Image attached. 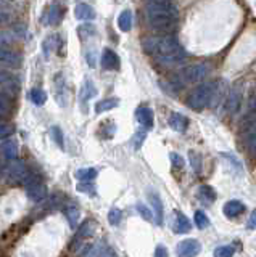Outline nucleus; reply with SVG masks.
Returning <instances> with one entry per match:
<instances>
[{
	"mask_svg": "<svg viewBox=\"0 0 256 257\" xmlns=\"http://www.w3.org/2000/svg\"><path fill=\"white\" fill-rule=\"evenodd\" d=\"M142 47L147 53L153 55L158 63L164 66H173L179 64L186 60V50L178 42V39L171 34H161V36H150L142 40Z\"/></svg>",
	"mask_w": 256,
	"mask_h": 257,
	"instance_id": "1",
	"label": "nucleus"
},
{
	"mask_svg": "<svg viewBox=\"0 0 256 257\" xmlns=\"http://www.w3.org/2000/svg\"><path fill=\"white\" fill-rule=\"evenodd\" d=\"M145 16L151 29L169 34L178 26V5L174 0H145Z\"/></svg>",
	"mask_w": 256,
	"mask_h": 257,
	"instance_id": "2",
	"label": "nucleus"
},
{
	"mask_svg": "<svg viewBox=\"0 0 256 257\" xmlns=\"http://www.w3.org/2000/svg\"><path fill=\"white\" fill-rule=\"evenodd\" d=\"M214 90H216V82H203L197 85L187 96V106L195 111L205 109L213 103Z\"/></svg>",
	"mask_w": 256,
	"mask_h": 257,
	"instance_id": "3",
	"label": "nucleus"
},
{
	"mask_svg": "<svg viewBox=\"0 0 256 257\" xmlns=\"http://www.w3.org/2000/svg\"><path fill=\"white\" fill-rule=\"evenodd\" d=\"M206 74H208V64L194 63V64H189V66H186V68H182L178 72V76H174L173 82H174V85H178L181 88V85L200 82V80H202Z\"/></svg>",
	"mask_w": 256,
	"mask_h": 257,
	"instance_id": "4",
	"label": "nucleus"
},
{
	"mask_svg": "<svg viewBox=\"0 0 256 257\" xmlns=\"http://www.w3.org/2000/svg\"><path fill=\"white\" fill-rule=\"evenodd\" d=\"M7 179L12 182H28L29 180V172L26 164L20 159H12V163L7 166Z\"/></svg>",
	"mask_w": 256,
	"mask_h": 257,
	"instance_id": "5",
	"label": "nucleus"
},
{
	"mask_svg": "<svg viewBox=\"0 0 256 257\" xmlns=\"http://www.w3.org/2000/svg\"><path fill=\"white\" fill-rule=\"evenodd\" d=\"M200 252H202V244L195 238L182 239L176 246V255L178 257H197Z\"/></svg>",
	"mask_w": 256,
	"mask_h": 257,
	"instance_id": "6",
	"label": "nucleus"
},
{
	"mask_svg": "<svg viewBox=\"0 0 256 257\" xmlns=\"http://www.w3.org/2000/svg\"><path fill=\"white\" fill-rule=\"evenodd\" d=\"M26 195L31 201H34V203H41V201H44L47 198L45 183H42L41 180L26 182Z\"/></svg>",
	"mask_w": 256,
	"mask_h": 257,
	"instance_id": "7",
	"label": "nucleus"
},
{
	"mask_svg": "<svg viewBox=\"0 0 256 257\" xmlns=\"http://www.w3.org/2000/svg\"><path fill=\"white\" fill-rule=\"evenodd\" d=\"M53 93H55V98H57V103L60 106H66L68 87H66V80L63 77L61 72H58V74L53 77Z\"/></svg>",
	"mask_w": 256,
	"mask_h": 257,
	"instance_id": "8",
	"label": "nucleus"
},
{
	"mask_svg": "<svg viewBox=\"0 0 256 257\" xmlns=\"http://www.w3.org/2000/svg\"><path fill=\"white\" fill-rule=\"evenodd\" d=\"M240 104H242V85L235 84L226 98V111H229V114H235L240 109Z\"/></svg>",
	"mask_w": 256,
	"mask_h": 257,
	"instance_id": "9",
	"label": "nucleus"
},
{
	"mask_svg": "<svg viewBox=\"0 0 256 257\" xmlns=\"http://www.w3.org/2000/svg\"><path fill=\"white\" fill-rule=\"evenodd\" d=\"M100 63H102V68L108 71H118L119 66H121L119 56L116 55V52L111 50V48H105V50H103Z\"/></svg>",
	"mask_w": 256,
	"mask_h": 257,
	"instance_id": "10",
	"label": "nucleus"
},
{
	"mask_svg": "<svg viewBox=\"0 0 256 257\" xmlns=\"http://www.w3.org/2000/svg\"><path fill=\"white\" fill-rule=\"evenodd\" d=\"M174 225H173V230L176 235H186L192 230V222L189 220V217L186 214H182L181 211H176L174 212Z\"/></svg>",
	"mask_w": 256,
	"mask_h": 257,
	"instance_id": "11",
	"label": "nucleus"
},
{
	"mask_svg": "<svg viewBox=\"0 0 256 257\" xmlns=\"http://www.w3.org/2000/svg\"><path fill=\"white\" fill-rule=\"evenodd\" d=\"M135 119H137V122L143 127V128H151L153 127V122H155V117H153V111L148 106H139L135 109Z\"/></svg>",
	"mask_w": 256,
	"mask_h": 257,
	"instance_id": "12",
	"label": "nucleus"
},
{
	"mask_svg": "<svg viewBox=\"0 0 256 257\" xmlns=\"http://www.w3.org/2000/svg\"><path fill=\"white\" fill-rule=\"evenodd\" d=\"M243 212H245V204L238 199H230L222 206V214L226 215L227 219H235V217H238Z\"/></svg>",
	"mask_w": 256,
	"mask_h": 257,
	"instance_id": "13",
	"label": "nucleus"
},
{
	"mask_svg": "<svg viewBox=\"0 0 256 257\" xmlns=\"http://www.w3.org/2000/svg\"><path fill=\"white\" fill-rule=\"evenodd\" d=\"M0 64L10 68H18L21 64V55L9 50V48L0 47Z\"/></svg>",
	"mask_w": 256,
	"mask_h": 257,
	"instance_id": "14",
	"label": "nucleus"
},
{
	"mask_svg": "<svg viewBox=\"0 0 256 257\" xmlns=\"http://www.w3.org/2000/svg\"><path fill=\"white\" fill-rule=\"evenodd\" d=\"M97 95V88H95V84L92 82L91 79H86L84 84L81 87V92H79V103L82 104V108L86 109V104L91 98Z\"/></svg>",
	"mask_w": 256,
	"mask_h": 257,
	"instance_id": "15",
	"label": "nucleus"
},
{
	"mask_svg": "<svg viewBox=\"0 0 256 257\" xmlns=\"http://www.w3.org/2000/svg\"><path fill=\"white\" fill-rule=\"evenodd\" d=\"M148 201H150V206L153 207L156 225H163V201H161V198L158 196V193L150 191L148 193Z\"/></svg>",
	"mask_w": 256,
	"mask_h": 257,
	"instance_id": "16",
	"label": "nucleus"
},
{
	"mask_svg": "<svg viewBox=\"0 0 256 257\" xmlns=\"http://www.w3.org/2000/svg\"><path fill=\"white\" fill-rule=\"evenodd\" d=\"M167 124H169V127L173 128V131L176 132H186L187 127H189V119L181 114V112H173V114L169 116V119H167Z\"/></svg>",
	"mask_w": 256,
	"mask_h": 257,
	"instance_id": "17",
	"label": "nucleus"
},
{
	"mask_svg": "<svg viewBox=\"0 0 256 257\" xmlns=\"http://www.w3.org/2000/svg\"><path fill=\"white\" fill-rule=\"evenodd\" d=\"M197 198L205 204H211L216 201L218 195H216V190L210 187V185H202V187H198L197 190Z\"/></svg>",
	"mask_w": 256,
	"mask_h": 257,
	"instance_id": "18",
	"label": "nucleus"
},
{
	"mask_svg": "<svg viewBox=\"0 0 256 257\" xmlns=\"http://www.w3.org/2000/svg\"><path fill=\"white\" fill-rule=\"evenodd\" d=\"M63 15H65L63 7L60 4H52V7L47 10L45 15V24H58L63 18Z\"/></svg>",
	"mask_w": 256,
	"mask_h": 257,
	"instance_id": "19",
	"label": "nucleus"
},
{
	"mask_svg": "<svg viewBox=\"0 0 256 257\" xmlns=\"http://www.w3.org/2000/svg\"><path fill=\"white\" fill-rule=\"evenodd\" d=\"M74 16L79 21H92L95 18V12L91 5L87 4H77L74 8Z\"/></svg>",
	"mask_w": 256,
	"mask_h": 257,
	"instance_id": "20",
	"label": "nucleus"
},
{
	"mask_svg": "<svg viewBox=\"0 0 256 257\" xmlns=\"http://www.w3.org/2000/svg\"><path fill=\"white\" fill-rule=\"evenodd\" d=\"M95 228H97V223H95L94 220H86L82 223V227L79 228L77 235H76V239L74 243H79V241H84L86 238H91L94 233H95Z\"/></svg>",
	"mask_w": 256,
	"mask_h": 257,
	"instance_id": "21",
	"label": "nucleus"
},
{
	"mask_svg": "<svg viewBox=\"0 0 256 257\" xmlns=\"http://www.w3.org/2000/svg\"><path fill=\"white\" fill-rule=\"evenodd\" d=\"M118 28L123 32H129L132 29V12L131 10H124L119 13L118 16Z\"/></svg>",
	"mask_w": 256,
	"mask_h": 257,
	"instance_id": "22",
	"label": "nucleus"
},
{
	"mask_svg": "<svg viewBox=\"0 0 256 257\" xmlns=\"http://www.w3.org/2000/svg\"><path fill=\"white\" fill-rule=\"evenodd\" d=\"M0 151H2V155L5 159H17L18 156V145L17 142H12V140H7L2 147H0Z\"/></svg>",
	"mask_w": 256,
	"mask_h": 257,
	"instance_id": "23",
	"label": "nucleus"
},
{
	"mask_svg": "<svg viewBox=\"0 0 256 257\" xmlns=\"http://www.w3.org/2000/svg\"><path fill=\"white\" fill-rule=\"evenodd\" d=\"M242 125V128H248V127H253L256 124V101L250 103V108H248V111L243 114L242 117V122H240Z\"/></svg>",
	"mask_w": 256,
	"mask_h": 257,
	"instance_id": "24",
	"label": "nucleus"
},
{
	"mask_svg": "<svg viewBox=\"0 0 256 257\" xmlns=\"http://www.w3.org/2000/svg\"><path fill=\"white\" fill-rule=\"evenodd\" d=\"M97 169L94 167H82V169H77L74 172V177L79 182H92L95 177H97Z\"/></svg>",
	"mask_w": 256,
	"mask_h": 257,
	"instance_id": "25",
	"label": "nucleus"
},
{
	"mask_svg": "<svg viewBox=\"0 0 256 257\" xmlns=\"http://www.w3.org/2000/svg\"><path fill=\"white\" fill-rule=\"evenodd\" d=\"M58 45H60V37L57 34H52V36H49V37L44 40L42 48H44V55L47 56V58H49L52 52L57 50Z\"/></svg>",
	"mask_w": 256,
	"mask_h": 257,
	"instance_id": "26",
	"label": "nucleus"
},
{
	"mask_svg": "<svg viewBox=\"0 0 256 257\" xmlns=\"http://www.w3.org/2000/svg\"><path fill=\"white\" fill-rule=\"evenodd\" d=\"M119 104V100L118 98H105V100H100L95 103V112L97 114H102V112H107L110 109L116 108Z\"/></svg>",
	"mask_w": 256,
	"mask_h": 257,
	"instance_id": "27",
	"label": "nucleus"
},
{
	"mask_svg": "<svg viewBox=\"0 0 256 257\" xmlns=\"http://www.w3.org/2000/svg\"><path fill=\"white\" fill-rule=\"evenodd\" d=\"M13 109V98L7 92H0V116L10 114Z\"/></svg>",
	"mask_w": 256,
	"mask_h": 257,
	"instance_id": "28",
	"label": "nucleus"
},
{
	"mask_svg": "<svg viewBox=\"0 0 256 257\" xmlns=\"http://www.w3.org/2000/svg\"><path fill=\"white\" fill-rule=\"evenodd\" d=\"M189 163H190V167L194 169V172L197 175L202 174V169H203V161H202V155L197 153L195 150H190L189 151Z\"/></svg>",
	"mask_w": 256,
	"mask_h": 257,
	"instance_id": "29",
	"label": "nucleus"
},
{
	"mask_svg": "<svg viewBox=\"0 0 256 257\" xmlns=\"http://www.w3.org/2000/svg\"><path fill=\"white\" fill-rule=\"evenodd\" d=\"M65 215H66V219L69 220V227L76 228L79 219H81V211H79L76 206H68L65 209Z\"/></svg>",
	"mask_w": 256,
	"mask_h": 257,
	"instance_id": "30",
	"label": "nucleus"
},
{
	"mask_svg": "<svg viewBox=\"0 0 256 257\" xmlns=\"http://www.w3.org/2000/svg\"><path fill=\"white\" fill-rule=\"evenodd\" d=\"M28 96L34 104H37V106H42V104H45V101H47V93L42 90V88H37V87L33 88V90L28 93Z\"/></svg>",
	"mask_w": 256,
	"mask_h": 257,
	"instance_id": "31",
	"label": "nucleus"
},
{
	"mask_svg": "<svg viewBox=\"0 0 256 257\" xmlns=\"http://www.w3.org/2000/svg\"><path fill=\"white\" fill-rule=\"evenodd\" d=\"M194 223L198 230H205V228L210 227L211 222H210V217H208L203 211H197L194 214Z\"/></svg>",
	"mask_w": 256,
	"mask_h": 257,
	"instance_id": "32",
	"label": "nucleus"
},
{
	"mask_svg": "<svg viewBox=\"0 0 256 257\" xmlns=\"http://www.w3.org/2000/svg\"><path fill=\"white\" fill-rule=\"evenodd\" d=\"M235 254V247L230 244H224V246H218L213 251L214 257H234Z\"/></svg>",
	"mask_w": 256,
	"mask_h": 257,
	"instance_id": "33",
	"label": "nucleus"
},
{
	"mask_svg": "<svg viewBox=\"0 0 256 257\" xmlns=\"http://www.w3.org/2000/svg\"><path fill=\"white\" fill-rule=\"evenodd\" d=\"M50 137H52L53 142L57 143L61 150L65 148V140H63V132H61V128H60L58 125L50 127Z\"/></svg>",
	"mask_w": 256,
	"mask_h": 257,
	"instance_id": "34",
	"label": "nucleus"
},
{
	"mask_svg": "<svg viewBox=\"0 0 256 257\" xmlns=\"http://www.w3.org/2000/svg\"><path fill=\"white\" fill-rule=\"evenodd\" d=\"M135 209H137V212L140 214V217L143 220H147V222L153 220V212H151V209L147 207L143 203H137V204H135Z\"/></svg>",
	"mask_w": 256,
	"mask_h": 257,
	"instance_id": "35",
	"label": "nucleus"
},
{
	"mask_svg": "<svg viewBox=\"0 0 256 257\" xmlns=\"http://www.w3.org/2000/svg\"><path fill=\"white\" fill-rule=\"evenodd\" d=\"M121 219H123V211H121V209H118V207L110 209V212H108V222H110V225L116 227V225H119V222H121Z\"/></svg>",
	"mask_w": 256,
	"mask_h": 257,
	"instance_id": "36",
	"label": "nucleus"
},
{
	"mask_svg": "<svg viewBox=\"0 0 256 257\" xmlns=\"http://www.w3.org/2000/svg\"><path fill=\"white\" fill-rule=\"evenodd\" d=\"M77 34H79V39H87L95 34V28L92 26V24L86 23V24H81V26L77 28Z\"/></svg>",
	"mask_w": 256,
	"mask_h": 257,
	"instance_id": "37",
	"label": "nucleus"
},
{
	"mask_svg": "<svg viewBox=\"0 0 256 257\" xmlns=\"http://www.w3.org/2000/svg\"><path fill=\"white\" fill-rule=\"evenodd\" d=\"M13 134H15V125L7 124V122H0V140L9 139V137Z\"/></svg>",
	"mask_w": 256,
	"mask_h": 257,
	"instance_id": "38",
	"label": "nucleus"
},
{
	"mask_svg": "<svg viewBox=\"0 0 256 257\" xmlns=\"http://www.w3.org/2000/svg\"><path fill=\"white\" fill-rule=\"evenodd\" d=\"M76 190L81 191V193H89L91 196L95 195V187L92 185V182H81V183H77Z\"/></svg>",
	"mask_w": 256,
	"mask_h": 257,
	"instance_id": "39",
	"label": "nucleus"
},
{
	"mask_svg": "<svg viewBox=\"0 0 256 257\" xmlns=\"http://www.w3.org/2000/svg\"><path fill=\"white\" fill-rule=\"evenodd\" d=\"M222 158L224 159H227V161H230V164L234 166L237 171H240L242 172V163H240V161L234 156V155H230V153H222Z\"/></svg>",
	"mask_w": 256,
	"mask_h": 257,
	"instance_id": "40",
	"label": "nucleus"
},
{
	"mask_svg": "<svg viewBox=\"0 0 256 257\" xmlns=\"http://www.w3.org/2000/svg\"><path fill=\"white\" fill-rule=\"evenodd\" d=\"M169 159H171V163H173V166L174 167H178V169H182L184 167V159H182V156L181 155H178V153H171L169 155Z\"/></svg>",
	"mask_w": 256,
	"mask_h": 257,
	"instance_id": "41",
	"label": "nucleus"
},
{
	"mask_svg": "<svg viewBox=\"0 0 256 257\" xmlns=\"http://www.w3.org/2000/svg\"><path fill=\"white\" fill-rule=\"evenodd\" d=\"M246 147L250 150H256V127H251V132L250 135L246 137Z\"/></svg>",
	"mask_w": 256,
	"mask_h": 257,
	"instance_id": "42",
	"label": "nucleus"
},
{
	"mask_svg": "<svg viewBox=\"0 0 256 257\" xmlns=\"http://www.w3.org/2000/svg\"><path fill=\"white\" fill-rule=\"evenodd\" d=\"M145 132H137L135 134V137H134V148L135 150H139L140 148V145H142V142L145 140Z\"/></svg>",
	"mask_w": 256,
	"mask_h": 257,
	"instance_id": "43",
	"label": "nucleus"
},
{
	"mask_svg": "<svg viewBox=\"0 0 256 257\" xmlns=\"http://www.w3.org/2000/svg\"><path fill=\"white\" fill-rule=\"evenodd\" d=\"M246 230H256V209L250 214L246 220Z\"/></svg>",
	"mask_w": 256,
	"mask_h": 257,
	"instance_id": "44",
	"label": "nucleus"
},
{
	"mask_svg": "<svg viewBox=\"0 0 256 257\" xmlns=\"http://www.w3.org/2000/svg\"><path fill=\"white\" fill-rule=\"evenodd\" d=\"M155 257H169L167 255V247L164 244H158L155 249Z\"/></svg>",
	"mask_w": 256,
	"mask_h": 257,
	"instance_id": "45",
	"label": "nucleus"
},
{
	"mask_svg": "<svg viewBox=\"0 0 256 257\" xmlns=\"http://www.w3.org/2000/svg\"><path fill=\"white\" fill-rule=\"evenodd\" d=\"M9 21H10V16L7 13H4V12H0V26L5 24V23H9Z\"/></svg>",
	"mask_w": 256,
	"mask_h": 257,
	"instance_id": "46",
	"label": "nucleus"
}]
</instances>
